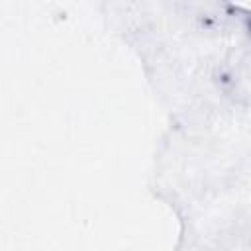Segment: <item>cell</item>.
I'll return each mask as SVG.
<instances>
[{
    "label": "cell",
    "instance_id": "6da1fadb",
    "mask_svg": "<svg viewBox=\"0 0 251 251\" xmlns=\"http://www.w3.org/2000/svg\"><path fill=\"white\" fill-rule=\"evenodd\" d=\"M249 27H251V22H249Z\"/></svg>",
    "mask_w": 251,
    "mask_h": 251
}]
</instances>
